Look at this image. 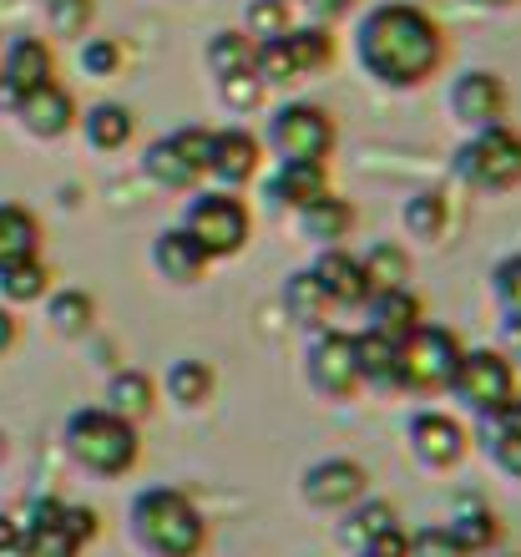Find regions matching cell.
I'll use <instances>...</instances> for the list:
<instances>
[{"mask_svg":"<svg viewBox=\"0 0 521 557\" xmlns=\"http://www.w3.org/2000/svg\"><path fill=\"white\" fill-rule=\"evenodd\" d=\"M349 57L380 91H420L446 72L450 36L420 0H375L349 26Z\"/></svg>","mask_w":521,"mask_h":557,"instance_id":"cell-1","label":"cell"},{"mask_svg":"<svg viewBox=\"0 0 521 557\" xmlns=\"http://www.w3.org/2000/svg\"><path fill=\"white\" fill-rule=\"evenodd\" d=\"M127 532L147 557H203L208 517L183 486H142L127 502Z\"/></svg>","mask_w":521,"mask_h":557,"instance_id":"cell-2","label":"cell"},{"mask_svg":"<svg viewBox=\"0 0 521 557\" xmlns=\"http://www.w3.org/2000/svg\"><path fill=\"white\" fill-rule=\"evenodd\" d=\"M61 446L97 482H122L142 461V425L122 421L107 406H82L61 425Z\"/></svg>","mask_w":521,"mask_h":557,"instance_id":"cell-3","label":"cell"},{"mask_svg":"<svg viewBox=\"0 0 521 557\" xmlns=\"http://www.w3.org/2000/svg\"><path fill=\"white\" fill-rule=\"evenodd\" d=\"M177 228L208 253V264H228V259H238V253L248 249V238H253V208H248L244 193L203 183V188L183 193Z\"/></svg>","mask_w":521,"mask_h":557,"instance_id":"cell-4","label":"cell"},{"mask_svg":"<svg viewBox=\"0 0 521 557\" xmlns=\"http://www.w3.org/2000/svg\"><path fill=\"white\" fill-rule=\"evenodd\" d=\"M450 177L476 198H501L521 188V127L496 122L481 133H461L450 152Z\"/></svg>","mask_w":521,"mask_h":557,"instance_id":"cell-5","label":"cell"},{"mask_svg":"<svg viewBox=\"0 0 521 557\" xmlns=\"http://www.w3.org/2000/svg\"><path fill=\"white\" fill-rule=\"evenodd\" d=\"M259 143L274 162H330L334 147H339V122L324 102L284 97V102L269 107Z\"/></svg>","mask_w":521,"mask_h":557,"instance_id":"cell-6","label":"cell"},{"mask_svg":"<svg viewBox=\"0 0 521 557\" xmlns=\"http://www.w3.org/2000/svg\"><path fill=\"white\" fill-rule=\"evenodd\" d=\"M446 396L471 411V421H496L501 411H511L521 396V370L507 350H496V345H466L461 350V366L450 375Z\"/></svg>","mask_w":521,"mask_h":557,"instance_id":"cell-7","label":"cell"},{"mask_svg":"<svg viewBox=\"0 0 521 557\" xmlns=\"http://www.w3.org/2000/svg\"><path fill=\"white\" fill-rule=\"evenodd\" d=\"M97 512L82 502H61V497H36L21 512V547L15 557H82L87 543H97Z\"/></svg>","mask_w":521,"mask_h":557,"instance_id":"cell-8","label":"cell"},{"mask_svg":"<svg viewBox=\"0 0 521 557\" xmlns=\"http://www.w3.org/2000/svg\"><path fill=\"white\" fill-rule=\"evenodd\" d=\"M137 173L152 183L158 193H193L208 183V127L188 122L173 133L152 137L137 158Z\"/></svg>","mask_w":521,"mask_h":557,"instance_id":"cell-9","label":"cell"},{"mask_svg":"<svg viewBox=\"0 0 521 557\" xmlns=\"http://www.w3.org/2000/svg\"><path fill=\"white\" fill-rule=\"evenodd\" d=\"M305 385L309 396L330 400V406H345V400L360 396V370H355V335L349 330H309L305 335Z\"/></svg>","mask_w":521,"mask_h":557,"instance_id":"cell-10","label":"cell"},{"mask_svg":"<svg viewBox=\"0 0 521 557\" xmlns=\"http://www.w3.org/2000/svg\"><path fill=\"white\" fill-rule=\"evenodd\" d=\"M466 339L450 324L425 320L410 339H400V360H406V396H446L450 375L461 366Z\"/></svg>","mask_w":521,"mask_h":557,"instance_id":"cell-11","label":"cell"},{"mask_svg":"<svg viewBox=\"0 0 521 557\" xmlns=\"http://www.w3.org/2000/svg\"><path fill=\"white\" fill-rule=\"evenodd\" d=\"M446 117L461 133H481L496 122H511V87L492 66H466L446 82Z\"/></svg>","mask_w":521,"mask_h":557,"instance_id":"cell-12","label":"cell"},{"mask_svg":"<svg viewBox=\"0 0 521 557\" xmlns=\"http://www.w3.org/2000/svg\"><path fill=\"white\" fill-rule=\"evenodd\" d=\"M406 446L415 456L420 471H456L471 456V425L456 411H441V406H425V411H410L406 421Z\"/></svg>","mask_w":521,"mask_h":557,"instance_id":"cell-13","label":"cell"},{"mask_svg":"<svg viewBox=\"0 0 521 557\" xmlns=\"http://www.w3.org/2000/svg\"><path fill=\"white\" fill-rule=\"evenodd\" d=\"M263 162H269V152H263L253 127H244V122L208 127V183H213V188L244 193L248 183H259Z\"/></svg>","mask_w":521,"mask_h":557,"instance_id":"cell-14","label":"cell"},{"mask_svg":"<svg viewBox=\"0 0 521 557\" xmlns=\"http://www.w3.org/2000/svg\"><path fill=\"white\" fill-rule=\"evenodd\" d=\"M360 497H370V467L355 456H319L299 471V502L314 512H345Z\"/></svg>","mask_w":521,"mask_h":557,"instance_id":"cell-15","label":"cell"},{"mask_svg":"<svg viewBox=\"0 0 521 557\" xmlns=\"http://www.w3.org/2000/svg\"><path fill=\"white\" fill-rule=\"evenodd\" d=\"M259 193H263V208H269V213L294 219V213H305L309 203H319L324 193H334L330 162H274L269 173H259Z\"/></svg>","mask_w":521,"mask_h":557,"instance_id":"cell-16","label":"cell"},{"mask_svg":"<svg viewBox=\"0 0 521 557\" xmlns=\"http://www.w3.org/2000/svg\"><path fill=\"white\" fill-rule=\"evenodd\" d=\"M11 117L21 122V133L36 137V143H61L66 133H76V117H82V102H76L72 87L61 82H46V87L26 91L11 102Z\"/></svg>","mask_w":521,"mask_h":557,"instance_id":"cell-17","label":"cell"},{"mask_svg":"<svg viewBox=\"0 0 521 557\" xmlns=\"http://www.w3.org/2000/svg\"><path fill=\"white\" fill-rule=\"evenodd\" d=\"M46 82H57V51L51 41L41 36H11V41H0V107H11L15 97H26V91L46 87Z\"/></svg>","mask_w":521,"mask_h":557,"instance_id":"cell-18","label":"cell"},{"mask_svg":"<svg viewBox=\"0 0 521 557\" xmlns=\"http://www.w3.org/2000/svg\"><path fill=\"white\" fill-rule=\"evenodd\" d=\"M147 264H152V274L162 278V284H173V289H198L208 278V253L193 244L177 223H168V228H158L152 234V244H147Z\"/></svg>","mask_w":521,"mask_h":557,"instance_id":"cell-19","label":"cell"},{"mask_svg":"<svg viewBox=\"0 0 521 557\" xmlns=\"http://www.w3.org/2000/svg\"><path fill=\"white\" fill-rule=\"evenodd\" d=\"M305 269L314 274L319 289H324L330 309H364V299H370V278H364L360 253L349 249V244H339V249H314V259H309Z\"/></svg>","mask_w":521,"mask_h":557,"instance_id":"cell-20","label":"cell"},{"mask_svg":"<svg viewBox=\"0 0 521 557\" xmlns=\"http://www.w3.org/2000/svg\"><path fill=\"white\" fill-rule=\"evenodd\" d=\"M355 370H360V391L370 396H406V360H400V339H385L375 330L355 335Z\"/></svg>","mask_w":521,"mask_h":557,"instance_id":"cell-21","label":"cell"},{"mask_svg":"<svg viewBox=\"0 0 521 557\" xmlns=\"http://www.w3.org/2000/svg\"><path fill=\"white\" fill-rule=\"evenodd\" d=\"M158 396L173 400L183 416L208 411L218 396L213 360H203V355H177V360H168V370H162V381H158Z\"/></svg>","mask_w":521,"mask_h":557,"instance_id":"cell-22","label":"cell"},{"mask_svg":"<svg viewBox=\"0 0 521 557\" xmlns=\"http://www.w3.org/2000/svg\"><path fill=\"white\" fill-rule=\"evenodd\" d=\"M76 133L87 143V152L116 158V152H127V147L137 143V112H132L127 102H91V107H82Z\"/></svg>","mask_w":521,"mask_h":557,"instance_id":"cell-23","label":"cell"},{"mask_svg":"<svg viewBox=\"0 0 521 557\" xmlns=\"http://www.w3.org/2000/svg\"><path fill=\"white\" fill-rule=\"evenodd\" d=\"M400 228L415 244H446L450 228H456V198L441 183H425L400 203Z\"/></svg>","mask_w":521,"mask_h":557,"instance_id":"cell-24","label":"cell"},{"mask_svg":"<svg viewBox=\"0 0 521 557\" xmlns=\"http://www.w3.org/2000/svg\"><path fill=\"white\" fill-rule=\"evenodd\" d=\"M289 223H294V234L305 238V244H314V249H339L360 228V208L349 203V198H339V193H324L319 203H309L305 213H294Z\"/></svg>","mask_w":521,"mask_h":557,"instance_id":"cell-25","label":"cell"},{"mask_svg":"<svg viewBox=\"0 0 521 557\" xmlns=\"http://www.w3.org/2000/svg\"><path fill=\"white\" fill-rule=\"evenodd\" d=\"M360 314H364V330H375V335H385V339H410L420 324L431 320V314H425V299H420L410 284H406V289L370 294Z\"/></svg>","mask_w":521,"mask_h":557,"instance_id":"cell-26","label":"cell"},{"mask_svg":"<svg viewBox=\"0 0 521 557\" xmlns=\"http://www.w3.org/2000/svg\"><path fill=\"white\" fill-rule=\"evenodd\" d=\"M450 537L461 543L466 557H486L501 547V537H507V522L496 517V507H486L481 497H456V507H450L446 517Z\"/></svg>","mask_w":521,"mask_h":557,"instance_id":"cell-27","label":"cell"},{"mask_svg":"<svg viewBox=\"0 0 521 557\" xmlns=\"http://www.w3.org/2000/svg\"><path fill=\"white\" fill-rule=\"evenodd\" d=\"M284 41V57L294 66V82H305V76H324L339 61V36L330 26H314V21H294L289 36H278Z\"/></svg>","mask_w":521,"mask_h":557,"instance_id":"cell-28","label":"cell"},{"mask_svg":"<svg viewBox=\"0 0 521 557\" xmlns=\"http://www.w3.org/2000/svg\"><path fill=\"white\" fill-rule=\"evenodd\" d=\"M471 446H481V456L492 461V471H501L507 482H521V400L511 411L496 416V421H481Z\"/></svg>","mask_w":521,"mask_h":557,"instance_id":"cell-29","label":"cell"},{"mask_svg":"<svg viewBox=\"0 0 521 557\" xmlns=\"http://www.w3.org/2000/svg\"><path fill=\"white\" fill-rule=\"evenodd\" d=\"M102 406L112 416H122V421H132V425L152 421V416H158V406H162L158 381H152L147 370H116V375H107Z\"/></svg>","mask_w":521,"mask_h":557,"instance_id":"cell-30","label":"cell"},{"mask_svg":"<svg viewBox=\"0 0 521 557\" xmlns=\"http://www.w3.org/2000/svg\"><path fill=\"white\" fill-rule=\"evenodd\" d=\"M390 528H400V512H395L385 497H375V492H370V497H360L355 507H345V512H339L334 537H339L349 553H360L364 543H375L380 532H390Z\"/></svg>","mask_w":521,"mask_h":557,"instance_id":"cell-31","label":"cell"},{"mask_svg":"<svg viewBox=\"0 0 521 557\" xmlns=\"http://www.w3.org/2000/svg\"><path fill=\"white\" fill-rule=\"evenodd\" d=\"M253 57H259V41H253L244 26H218L203 41V72L213 76V82L253 72Z\"/></svg>","mask_w":521,"mask_h":557,"instance_id":"cell-32","label":"cell"},{"mask_svg":"<svg viewBox=\"0 0 521 557\" xmlns=\"http://www.w3.org/2000/svg\"><path fill=\"white\" fill-rule=\"evenodd\" d=\"M41 305H46V324H51V335L82 339V335H91V330H97V299H91L87 289H76V284L51 289Z\"/></svg>","mask_w":521,"mask_h":557,"instance_id":"cell-33","label":"cell"},{"mask_svg":"<svg viewBox=\"0 0 521 557\" xmlns=\"http://www.w3.org/2000/svg\"><path fill=\"white\" fill-rule=\"evenodd\" d=\"M46 244V228L36 219V208L26 203H0V264L15 259H36Z\"/></svg>","mask_w":521,"mask_h":557,"instance_id":"cell-34","label":"cell"},{"mask_svg":"<svg viewBox=\"0 0 521 557\" xmlns=\"http://www.w3.org/2000/svg\"><path fill=\"white\" fill-rule=\"evenodd\" d=\"M278 299H284V314H289L294 324H299V330H324V324H330V299H324V289H319L314 284V274H309V269H294L289 278H284V294H278Z\"/></svg>","mask_w":521,"mask_h":557,"instance_id":"cell-35","label":"cell"},{"mask_svg":"<svg viewBox=\"0 0 521 557\" xmlns=\"http://www.w3.org/2000/svg\"><path fill=\"white\" fill-rule=\"evenodd\" d=\"M486 284H492V305H496L501 330L521 345V249L501 253V259L492 264V274H486Z\"/></svg>","mask_w":521,"mask_h":557,"instance_id":"cell-36","label":"cell"},{"mask_svg":"<svg viewBox=\"0 0 521 557\" xmlns=\"http://www.w3.org/2000/svg\"><path fill=\"white\" fill-rule=\"evenodd\" d=\"M360 269H364V278H370V294H380V289H406L410 274H415V264H410V249H406V244H395V238H380V244H370V249L360 253Z\"/></svg>","mask_w":521,"mask_h":557,"instance_id":"cell-37","label":"cell"},{"mask_svg":"<svg viewBox=\"0 0 521 557\" xmlns=\"http://www.w3.org/2000/svg\"><path fill=\"white\" fill-rule=\"evenodd\" d=\"M51 294V269L46 259H15V264H0V305H41Z\"/></svg>","mask_w":521,"mask_h":557,"instance_id":"cell-38","label":"cell"},{"mask_svg":"<svg viewBox=\"0 0 521 557\" xmlns=\"http://www.w3.org/2000/svg\"><path fill=\"white\" fill-rule=\"evenodd\" d=\"M76 72L91 76V82H112V76L127 72V46L122 36H102V30H87L76 41Z\"/></svg>","mask_w":521,"mask_h":557,"instance_id":"cell-39","label":"cell"},{"mask_svg":"<svg viewBox=\"0 0 521 557\" xmlns=\"http://www.w3.org/2000/svg\"><path fill=\"white\" fill-rule=\"evenodd\" d=\"M213 97H218V107H223L228 117H259L263 107H269V87H263L253 72L213 82Z\"/></svg>","mask_w":521,"mask_h":557,"instance_id":"cell-40","label":"cell"},{"mask_svg":"<svg viewBox=\"0 0 521 557\" xmlns=\"http://www.w3.org/2000/svg\"><path fill=\"white\" fill-rule=\"evenodd\" d=\"M294 5H284V0H244V21L238 26L253 36V41H278V36H289L294 30Z\"/></svg>","mask_w":521,"mask_h":557,"instance_id":"cell-41","label":"cell"},{"mask_svg":"<svg viewBox=\"0 0 521 557\" xmlns=\"http://www.w3.org/2000/svg\"><path fill=\"white\" fill-rule=\"evenodd\" d=\"M36 5H41L51 36H66V41H82L97 15V0H36Z\"/></svg>","mask_w":521,"mask_h":557,"instance_id":"cell-42","label":"cell"},{"mask_svg":"<svg viewBox=\"0 0 521 557\" xmlns=\"http://www.w3.org/2000/svg\"><path fill=\"white\" fill-rule=\"evenodd\" d=\"M406 557H466V553H461V543L450 537V528H446V522H435V528H420V532H410Z\"/></svg>","mask_w":521,"mask_h":557,"instance_id":"cell-43","label":"cell"},{"mask_svg":"<svg viewBox=\"0 0 521 557\" xmlns=\"http://www.w3.org/2000/svg\"><path fill=\"white\" fill-rule=\"evenodd\" d=\"M364 5H370V0H299V5H294V11L305 15V21H314V26H345L349 15H360Z\"/></svg>","mask_w":521,"mask_h":557,"instance_id":"cell-44","label":"cell"},{"mask_svg":"<svg viewBox=\"0 0 521 557\" xmlns=\"http://www.w3.org/2000/svg\"><path fill=\"white\" fill-rule=\"evenodd\" d=\"M406 543H410V532L406 528H390V532H380L375 543H364L355 557H406Z\"/></svg>","mask_w":521,"mask_h":557,"instance_id":"cell-45","label":"cell"},{"mask_svg":"<svg viewBox=\"0 0 521 557\" xmlns=\"http://www.w3.org/2000/svg\"><path fill=\"white\" fill-rule=\"evenodd\" d=\"M15 547H21V517L0 512V557H15Z\"/></svg>","mask_w":521,"mask_h":557,"instance_id":"cell-46","label":"cell"},{"mask_svg":"<svg viewBox=\"0 0 521 557\" xmlns=\"http://www.w3.org/2000/svg\"><path fill=\"white\" fill-rule=\"evenodd\" d=\"M15 339H21V320L11 314V305H0V355L15 350Z\"/></svg>","mask_w":521,"mask_h":557,"instance_id":"cell-47","label":"cell"},{"mask_svg":"<svg viewBox=\"0 0 521 557\" xmlns=\"http://www.w3.org/2000/svg\"><path fill=\"white\" fill-rule=\"evenodd\" d=\"M461 5H471V11H481V15H501V11H517L521 0H461Z\"/></svg>","mask_w":521,"mask_h":557,"instance_id":"cell-48","label":"cell"},{"mask_svg":"<svg viewBox=\"0 0 521 557\" xmlns=\"http://www.w3.org/2000/svg\"><path fill=\"white\" fill-rule=\"evenodd\" d=\"M486 557H521V553H507V547H496V553H486Z\"/></svg>","mask_w":521,"mask_h":557,"instance_id":"cell-49","label":"cell"},{"mask_svg":"<svg viewBox=\"0 0 521 557\" xmlns=\"http://www.w3.org/2000/svg\"><path fill=\"white\" fill-rule=\"evenodd\" d=\"M517 370H521V345H517Z\"/></svg>","mask_w":521,"mask_h":557,"instance_id":"cell-50","label":"cell"},{"mask_svg":"<svg viewBox=\"0 0 521 557\" xmlns=\"http://www.w3.org/2000/svg\"><path fill=\"white\" fill-rule=\"evenodd\" d=\"M0 456H5V436H0Z\"/></svg>","mask_w":521,"mask_h":557,"instance_id":"cell-51","label":"cell"},{"mask_svg":"<svg viewBox=\"0 0 521 557\" xmlns=\"http://www.w3.org/2000/svg\"><path fill=\"white\" fill-rule=\"evenodd\" d=\"M284 5H299V0H284Z\"/></svg>","mask_w":521,"mask_h":557,"instance_id":"cell-52","label":"cell"}]
</instances>
